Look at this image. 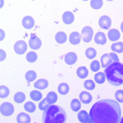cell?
Masks as SVG:
<instances>
[{
  "label": "cell",
  "instance_id": "cell-1",
  "mask_svg": "<svg viewBox=\"0 0 123 123\" xmlns=\"http://www.w3.org/2000/svg\"><path fill=\"white\" fill-rule=\"evenodd\" d=\"M91 123H119L122 109L119 103L112 99L96 102L89 111Z\"/></svg>",
  "mask_w": 123,
  "mask_h": 123
},
{
  "label": "cell",
  "instance_id": "cell-2",
  "mask_svg": "<svg viewBox=\"0 0 123 123\" xmlns=\"http://www.w3.org/2000/svg\"><path fill=\"white\" fill-rule=\"evenodd\" d=\"M67 114L64 108L51 104L43 112L42 122L44 123H65Z\"/></svg>",
  "mask_w": 123,
  "mask_h": 123
},
{
  "label": "cell",
  "instance_id": "cell-3",
  "mask_svg": "<svg viewBox=\"0 0 123 123\" xmlns=\"http://www.w3.org/2000/svg\"><path fill=\"white\" fill-rule=\"evenodd\" d=\"M104 74L106 80L112 86H121L123 84V64L120 61L112 62L105 68Z\"/></svg>",
  "mask_w": 123,
  "mask_h": 123
},
{
  "label": "cell",
  "instance_id": "cell-4",
  "mask_svg": "<svg viewBox=\"0 0 123 123\" xmlns=\"http://www.w3.org/2000/svg\"><path fill=\"white\" fill-rule=\"evenodd\" d=\"M15 111V107L10 102H4L0 104V115L3 117H11Z\"/></svg>",
  "mask_w": 123,
  "mask_h": 123
},
{
  "label": "cell",
  "instance_id": "cell-5",
  "mask_svg": "<svg viewBox=\"0 0 123 123\" xmlns=\"http://www.w3.org/2000/svg\"><path fill=\"white\" fill-rule=\"evenodd\" d=\"M80 35H81V40L84 42L85 43L90 42L92 40V38H93V36H94L93 29L90 26H85L83 27Z\"/></svg>",
  "mask_w": 123,
  "mask_h": 123
},
{
  "label": "cell",
  "instance_id": "cell-6",
  "mask_svg": "<svg viewBox=\"0 0 123 123\" xmlns=\"http://www.w3.org/2000/svg\"><path fill=\"white\" fill-rule=\"evenodd\" d=\"M27 47H28V45H27V44H26V41H16V43L14 44L13 50H14V51L17 55H22L25 54V53L26 52V50H27Z\"/></svg>",
  "mask_w": 123,
  "mask_h": 123
},
{
  "label": "cell",
  "instance_id": "cell-7",
  "mask_svg": "<svg viewBox=\"0 0 123 123\" xmlns=\"http://www.w3.org/2000/svg\"><path fill=\"white\" fill-rule=\"evenodd\" d=\"M29 47L33 50H37L41 49V45H42V41L38 37L35 35H31V37L29 39Z\"/></svg>",
  "mask_w": 123,
  "mask_h": 123
},
{
  "label": "cell",
  "instance_id": "cell-8",
  "mask_svg": "<svg viewBox=\"0 0 123 123\" xmlns=\"http://www.w3.org/2000/svg\"><path fill=\"white\" fill-rule=\"evenodd\" d=\"M98 26L103 30H109L111 26V19L108 16H102L98 19Z\"/></svg>",
  "mask_w": 123,
  "mask_h": 123
},
{
  "label": "cell",
  "instance_id": "cell-9",
  "mask_svg": "<svg viewBox=\"0 0 123 123\" xmlns=\"http://www.w3.org/2000/svg\"><path fill=\"white\" fill-rule=\"evenodd\" d=\"M62 22L65 25H70L74 22L75 17L74 14L70 11H65V12L62 14Z\"/></svg>",
  "mask_w": 123,
  "mask_h": 123
},
{
  "label": "cell",
  "instance_id": "cell-10",
  "mask_svg": "<svg viewBox=\"0 0 123 123\" xmlns=\"http://www.w3.org/2000/svg\"><path fill=\"white\" fill-rule=\"evenodd\" d=\"M35 24V20L31 16H26L22 20V25L26 30H31L34 27Z\"/></svg>",
  "mask_w": 123,
  "mask_h": 123
},
{
  "label": "cell",
  "instance_id": "cell-11",
  "mask_svg": "<svg viewBox=\"0 0 123 123\" xmlns=\"http://www.w3.org/2000/svg\"><path fill=\"white\" fill-rule=\"evenodd\" d=\"M94 42L96 43L98 45H104L107 43V36L105 35L104 32H102V31H98L95 34V36H93Z\"/></svg>",
  "mask_w": 123,
  "mask_h": 123
},
{
  "label": "cell",
  "instance_id": "cell-12",
  "mask_svg": "<svg viewBox=\"0 0 123 123\" xmlns=\"http://www.w3.org/2000/svg\"><path fill=\"white\" fill-rule=\"evenodd\" d=\"M79 101L81 102V103L84 104H89L92 101V96L88 91H83L79 93Z\"/></svg>",
  "mask_w": 123,
  "mask_h": 123
},
{
  "label": "cell",
  "instance_id": "cell-13",
  "mask_svg": "<svg viewBox=\"0 0 123 123\" xmlns=\"http://www.w3.org/2000/svg\"><path fill=\"white\" fill-rule=\"evenodd\" d=\"M69 41L72 45H78L81 42V35L78 31H73L69 36Z\"/></svg>",
  "mask_w": 123,
  "mask_h": 123
},
{
  "label": "cell",
  "instance_id": "cell-14",
  "mask_svg": "<svg viewBox=\"0 0 123 123\" xmlns=\"http://www.w3.org/2000/svg\"><path fill=\"white\" fill-rule=\"evenodd\" d=\"M78 56L76 53L74 52H69L65 55V62L68 65H73L77 62Z\"/></svg>",
  "mask_w": 123,
  "mask_h": 123
},
{
  "label": "cell",
  "instance_id": "cell-15",
  "mask_svg": "<svg viewBox=\"0 0 123 123\" xmlns=\"http://www.w3.org/2000/svg\"><path fill=\"white\" fill-rule=\"evenodd\" d=\"M49 86V82L45 79H39L34 83V88L38 90L46 89Z\"/></svg>",
  "mask_w": 123,
  "mask_h": 123
},
{
  "label": "cell",
  "instance_id": "cell-16",
  "mask_svg": "<svg viewBox=\"0 0 123 123\" xmlns=\"http://www.w3.org/2000/svg\"><path fill=\"white\" fill-rule=\"evenodd\" d=\"M107 37L110 41L115 42L121 38V33L117 29H109L108 33H107Z\"/></svg>",
  "mask_w": 123,
  "mask_h": 123
},
{
  "label": "cell",
  "instance_id": "cell-17",
  "mask_svg": "<svg viewBox=\"0 0 123 123\" xmlns=\"http://www.w3.org/2000/svg\"><path fill=\"white\" fill-rule=\"evenodd\" d=\"M99 62H100V65H101V67L103 69H105L108 65H110L113 61L111 60L110 55L108 53H106V54H104L101 56Z\"/></svg>",
  "mask_w": 123,
  "mask_h": 123
},
{
  "label": "cell",
  "instance_id": "cell-18",
  "mask_svg": "<svg viewBox=\"0 0 123 123\" xmlns=\"http://www.w3.org/2000/svg\"><path fill=\"white\" fill-rule=\"evenodd\" d=\"M78 119L80 122L83 123H91L89 114L86 110H79L78 111Z\"/></svg>",
  "mask_w": 123,
  "mask_h": 123
},
{
  "label": "cell",
  "instance_id": "cell-19",
  "mask_svg": "<svg viewBox=\"0 0 123 123\" xmlns=\"http://www.w3.org/2000/svg\"><path fill=\"white\" fill-rule=\"evenodd\" d=\"M55 40L58 44H65L68 40V36L65 31H58L55 35Z\"/></svg>",
  "mask_w": 123,
  "mask_h": 123
},
{
  "label": "cell",
  "instance_id": "cell-20",
  "mask_svg": "<svg viewBox=\"0 0 123 123\" xmlns=\"http://www.w3.org/2000/svg\"><path fill=\"white\" fill-rule=\"evenodd\" d=\"M17 122L18 123H30L31 122V117L26 112H20L17 116Z\"/></svg>",
  "mask_w": 123,
  "mask_h": 123
},
{
  "label": "cell",
  "instance_id": "cell-21",
  "mask_svg": "<svg viewBox=\"0 0 123 123\" xmlns=\"http://www.w3.org/2000/svg\"><path fill=\"white\" fill-rule=\"evenodd\" d=\"M76 74L79 79H84L88 76L89 73H88V69H87V67H85V66H80V67H79L77 69Z\"/></svg>",
  "mask_w": 123,
  "mask_h": 123
},
{
  "label": "cell",
  "instance_id": "cell-22",
  "mask_svg": "<svg viewBox=\"0 0 123 123\" xmlns=\"http://www.w3.org/2000/svg\"><path fill=\"white\" fill-rule=\"evenodd\" d=\"M94 79V82L96 84H103L104 83L106 82V76H105V74L104 72H101V71H98L97 73H95V75L93 77Z\"/></svg>",
  "mask_w": 123,
  "mask_h": 123
},
{
  "label": "cell",
  "instance_id": "cell-23",
  "mask_svg": "<svg viewBox=\"0 0 123 123\" xmlns=\"http://www.w3.org/2000/svg\"><path fill=\"white\" fill-rule=\"evenodd\" d=\"M42 92L39 90H32L30 92V98L35 103H38L42 99Z\"/></svg>",
  "mask_w": 123,
  "mask_h": 123
},
{
  "label": "cell",
  "instance_id": "cell-24",
  "mask_svg": "<svg viewBox=\"0 0 123 123\" xmlns=\"http://www.w3.org/2000/svg\"><path fill=\"white\" fill-rule=\"evenodd\" d=\"M24 110L28 113H33L37 110V105L35 102L33 101H28L24 104Z\"/></svg>",
  "mask_w": 123,
  "mask_h": 123
},
{
  "label": "cell",
  "instance_id": "cell-25",
  "mask_svg": "<svg viewBox=\"0 0 123 123\" xmlns=\"http://www.w3.org/2000/svg\"><path fill=\"white\" fill-rule=\"evenodd\" d=\"M26 94L22 92H18L13 96V101L18 104H22L25 102L26 100Z\"/></svg>",
  "mask_w": 123,
  "mask_h": 123
},
{
  "label": "cell",
  "instance_id": "cell-26",
  "mask_svg": "<svg viewBox=\"0 0 123 123\" xmlns=\"http://www.w3.org/2000/svg\"><path fill=\"white\" fill-rule=\"evenodd\" d=\"M57 90L59 93L61 94V95H66L69 92V86L66 83H61V84H59Z\"/></svg>",
  "mask_w": 123,
  "mask_h": 123
},
{
  "label": "cell",
  "instance_id": "cell-27",
  "mask_svg": "<svg viewBox=\"0 0 123 123\" xmlns=\"http://www.w3.org/2000/svg\"><path fill=\"white\" fill-rule=\"evenodd\" d=\"M111 49L113 52L115 53H119V54H122L123 52V43L122 42H117L115 41L113 42L111 45Z\"/></svg>",
  "mask_w": 123,
  "mask_h": 123
},
{
  "label": "cell",
  "instance_id": "cell-28",
  "mask_svg": "<svg viewBox=\"0 0 123 123\" xmlns=\"http://www.w3.org/2000/svg\"><path fill=\"white\" fill-rule=\"evenodd\" d=\"M37 78V72L34 70L27 71L25 74V79L26 82H28V83L34 82V81H36Z\"/></svg>",
  "mask_w": 123,
  "mask_h": 123
},
{
  "label": "cell",
  "instance_id": "cell-29",
  "mask_svg": "<svg viewBox=\"0 0 123 123\" xmlns=\"http://www.w3.org/2000/svg\"><path fill=\"white\" fill-rule=\"evenodd\" d=\"M70 107L73 111L78 112L81 109V102L79 101V99H78V98H74V99H72V101L70 103Z\"/></svg>",
  "mask_w": 123,
  "mask_h": 123
},
{
  "label": "cell",
  "instance_id": "cell-30",
  "mask_svg": "<svg viewBox=\"0 0 123 123\" xmlns=\"http://www.w3.org/2000/svg\"><path fill=\"white\" fill-rule=\"evenodd\" d=\"M90 7L94 10H99L103 6V0H90Z\"/></svg>",
  "mask_w": 123,
  "mask_h": 123
},
{
  "label": "cell",
  "instance_id": "cell-31",
  "mask_svg": "<svg viewBox=\"0 0 123 123\" xmlns=\"http://www.w3.org/2000/svg\"><path fill=\"white\" fill-rule=\"evenodd\" d=\"M10 94V90L5 85H0V99H5L8 98Z\"/></svg>",
  "mask_w": 123,
  "mask_h": 123
},
{
  "label": "cell",
  "instance_id": "cell-32",
  "mask_svg": "<svg viewBox=\"0 0 123 123\" xmlns=\"http://www.w3.org/2000/svg\"><path fill=\"white\" fill-rule=\"evenodd\" d=\"M38 59V55L35 51H29L26 55V60L28 63H35Z\"/></svg>",
  "mask_w": 123,
  "mask_h": 123
},
{
  "label": "cell",
  "instance_id": "cell-33",
  "mask_svg": "<svg viewBox=\"0 0 123 123\" xmlns=\"http://www.w3.org/2000/svg\"><path fill=\"white\" fill-rule=\"evenodd\" d=\"M46 99L47 101L50 103V104H55L58 100V95L55 92H49L46 95Z\"/></svg>",
  "mask_w": 123,
  "mask_h": 123
},
{
  "label": "cell",
  "instance_id": "cell-34",
  "mask_svg": "<svg viewBox=\"0 0 123 123\" xmlns=\"http://www.w3.org/2000/svg\"><path fill=\"white\" fill-rule=\"evenodd\" d=\"M85 56L88 59V60H93L94 58L97 56V50L92 47H88L86 50H85Z\"/></svg>",
  "mask_w": 123,
  "mask_h": 123
},
{
  "label": "cell",
  "instance_id": "cell-35",
  "mask_svg": "<svg viewBox=\"0 0 123 123\" xmlns=\"http://www.w3.org/2000/svg\"><path fill=\"white\" fill-rule=\"evenodd\" d=\"M84 87L86 90L92 91V90L95 89L96 84L93 80H92V79H87V80H85L84 83Z\"/></svg>",
  "mask_w": 123,
  "mask_h": 123
},
{
  "label": "cell",
  "instance_id": "cell-36",
  "mask_svg": "<svg viewBox=\"0 0 123 123\" xmlns=\"http://www.w3.org/2000/svg\"><path fill=\"white\" fill-rule=\"evenodd\" d=\"M101 69V65H100V62L98 60H92L90 64V70L92 73H97V72L100 71Z\"/></svg>",
  "mask_w": 123,
  "mask_h": 123
},
{
  "label": "cell",
  "instance_id": "cell-37",
  "mask_svg": "<svg viewBox=\"0 0 123 123\" xmlns=\"http://www.w3.org/2000/svg\"><path fill=\"white\" fill-rule=\"evenodd\" d=\"M38 103H38V108H39V110H41V111H44L45 109L49 107V106L51 105V104H50V103L47 101L46 98H42V99H41L40 102H38Z\"/></svg>",
  "mask_w": 123,
  "mask_h": 123
},
{
  "label": "cell",
  "instance_id": "cell-38",
  "mask_svg": "<svg viewBox=\"0 0 123 123\" xmlns=\"http://www.w3.org/2000/svg\"><path fill=\"white\" fill-rule=\"evenodd\" d=\"M122 93H123V90L122 89H119L115 92V98H116L117 102H118L119 103H123V99H122Z\"/></svg>",
  "mask_w": 123,
  "mask_h": 123
},
{
  "label": "cell",
  "instance_id": "cell-39",
  "mask_svg": "<svg viewBox=\"0 0 123 123\" xmlns=\"http://www.w3.org/2000/svg\"><path fill=\"white\" fill-rule=\"evenodd\" d=\"M7 58V53L4 50L0 49V62L4 61Z\"/></svg>",
  "mask_w": 123,
  "mask_h": 123
},
{
  "label": "cell",
  "instance_id": "cell-40",
  "mask_svg": "<svg viewBox=\"0 0 123 123\" xmlns=\"http://www.w3.org/2000/svg\"><path fill=\"white\" fill-rule=\"evenodd\" d=\"M109 55H110L111 59V60H112L113 62H117V61H120V60H119V57H118V56H117V55L115 52L109 53Z\"/></svg>",
  "mask_w": 123,
  "mask_h": 123
},
{
  "label": "cell",
  "instance_id": "cell-41",
  "mask_svg": "<svg viewBox=\"0 0 123 123\" xmlns=\"http://www.w3.org/2000/svg\"><path fill=\"white\" fill-rule=\"evenodd\" d=\"M5 36H6V34H5V31H3V29H0V41H3V40H4Z\"/></svg>",
  "mask_w": 123,
  "mask_h": 123
},
{
  "label": "cell",
  "instance_id": "cell-42",
  "mask_svg": "<svg viewBox=\"0 0 123 123\" xmlns=\"http://www.w3.org/2000/svg\"><path fill=\"white\" fill-rule=\"evenodd\" d=\"M4 6V0H0V9Z\"/></svg>",
  "mask_w": 123,
  "mask_h": 123
},
{
  "label": "cell",
  "instance_id": "cell-43",
  "mask_svg": "<svg viewBox=\"0 0 123 123\" xmlns=\"http://www.w3.org/2000/svg\"><path fill=\"white\" fill-rule=\"evenodd\" d=\"M121 29H122V24H121Z\"/></svg>",
  "mask_w": 123,
  "mask_h": 123
},
{
  "label": "cell",
  "instance_id": "cell-44",
  "mask_svg": "<svg viewBox=\"0 0 123 123\" xmlns=\"http://www.w3.org/2000/svg\"><path fill=\"white\" fill-rule=\"evenodd\" d=\"M107 1H108V2H112V1H114V0H107Z\"/></svg>",
  "mask_w": 123,
  "mask_h": 123
},
{
  "label": "cell",
  "instance_id": "cell-45",
  "mask_svg": "<svg viewBox=\"0 0 123 123\" xmlns=\"http://www.w3.org/2000/svg\"><path fill=\"white\" fill-rule=\"evenodd\" d=\"M82 1H84V2H87V1H88V0H82Z\"/></svg>",
  "mask_w": 123,
  "mask_h": 123
}]
</instances>
